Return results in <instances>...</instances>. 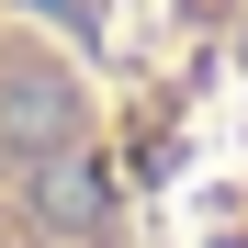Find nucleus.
Wrapping results in <instances>:
<instances>
[{
    "instance_id": "obj_1",
    "label": "nucleus",
    "mask_w": 248,
    "mask_h": 248,
    "mask_svg": "<svg viewBox=\"0 0 248 248\" xmlns=\"http://www.w3.org/2000/svg\"><path fill=\"white\" fill-rule=\"evenodd\" d=\"M0 147H12V158L79 147V91H68L57 68H12V79H0Z\"/></svg>"
}]
</instances>
